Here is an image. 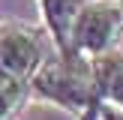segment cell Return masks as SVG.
I'll list each match as a JSON object with an SVG mask.
<instances>
[{"mask_svg":"<svg viewBox=\"0 0 123 120\" xmlns=\"http://www.w3.org/2000/svg\"><path fill=\"white\" fill-rule=\"evenodd\" d=\"M30 93H33V99L72 111L81 120H96V114H99L96 69L93 60L81 57V54L45 57L30 78Z\"/></svg>","mask_w":123,"mask_h":120,"instance_id":"6da1fadb","label":"cell"},{"mask_svg":"<svg viewBox=\"0 0 123 120\" xmlns=\"http://www.w3.org/2000/svg\"><path fill=\"white\" fill-rule=\"evenodd\" d=\"M123 39V12L117 0H87L72 27V54L102 57L117 51Z\"/></svg>","mask_w":123,"mask_h":120,"instance_id":"7a4b0ae2","label":"cell"},{"mask_svg":"<svg viewBox=\"0 0 123 120\" xmlns=\"http://www.w3.org/2000/svg\"><path fill=\"white\" fill-rule=\"evenodd\" d=\"M42 60H45V39L39 30L18 21L0 24V78L30 84Z\"/></svg>","mask_w":123,"mask_h":120,"instance_id":"3957f363","label":"cell"},{"mask_svg":"<svg viewBox=\"0 0 123 120\" xmlns=\"http://www.w3.org/2000/svg\"><path fill=\"white\" fill-rule=\"evenodd\" d=\"M84 3L87 0H39L45 30L51 36L57 54H63V57L72 54V27H75V18Z\"/></svg>","mask_w":123,"mask_h":120,"instance_id":"277c9868","label":"cell"},{"mask_svg":"<svg viewBox=\"0 0 123 120\" xmlns=\"http://www.w3.org/2000/svg\"><path fill=\"white\" fill-rule=\"evenodd\" d=\"M96 69V93L99 102H111V105L123 108V54L111 51L93 60Z\"/></svg>","mask_w":123,"mask_h":120,"instance_id":"5b68a950","label":"cell"},{"mask_svg":"<svg viewBox=\"0 0 123 120\" xmlns=\"http://www.w3.org/2000/svg\"><path fill=\"white\" fill-rule=\"evenodd\" d=\"M27 96H30V84L0 78V120H15Z\"/></svg>","mask_w":123,"mask_h":120,"instance_id":"8992f818","label":"cell"},{"mask_svg":"<svg viewBox=\"0 0 123 120\" xmlns=\"http://www.w3.org/2000/svg\"><path fill=\"white\" fill-rule=\"evenodd\" d=\"M96 120H123V108L111 105V102H99V114Z\"/></svg>","mask_w":123,"mask_h":120,"instance_id":"52a82bcc","label":"cell"},{"mask_svg":"<svg viewBox=\"0 0 123 120\" xmlns=\"http://www.w3.org/2000/svg\"><path fill=\"white\" fill-rule=\"evenodd\" d=\"M117 6H120V12H123V0H117Z\"/></svg>","mask_w":123,"mask_h":120,"instance_id":"ba28073f","label":"cell"}]
</instances>
